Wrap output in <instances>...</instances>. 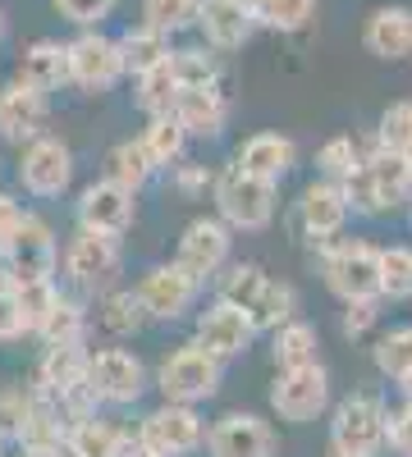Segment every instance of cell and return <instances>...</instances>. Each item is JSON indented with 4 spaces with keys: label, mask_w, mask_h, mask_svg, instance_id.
Listing matches in <instances>:
<instances>
[{
    "label": "cell",
    "mask_w": 412,
    "mask_h": 457,
    "mask_svg": "<svg viewBox=\"0 0 412 457\" xmlns=\"http://www.w3.org/2000/svg\"><path fill=\"white\" fill-rule=\"evenodd\" d=\"M46 110H51V101L42 92H32L14 79L10 87H0V137L14 146L37 142L46 129Z\"/></svg>",
    "instance_id": "obj_19"
},
{
    "label": "cell",
    "mask_w": 412,
    "mask_h": 457,
    "mask_svg": "<svg viewBox=\"0 0 412 457\" xmlns=\"http://www.w3.org/2000/svg\"><path fill=\"white\" fill-rule=\"evenodd\" d=\"M198 28H202L211 51H239V46H248V37L256 32L248 0H202Z\"/></svg>",
    "instance_id": "obj_20"
},
{
    "label": "cell",
    "mask_w": 412,
    "mask_h": 457,
    "mask_svg": "<svg viewBox=\"0 0 412 457\" xmlns=\"http://www.w3.org/2000/svg\"><path fill=\"white\" fill-rule=\"evenodd\" d=\"M408 220H412V202H408Z\"/></svg>",
    "instance_id": "obj_51"
},
{
    "label": "cell",
    "mask_w": 412,
    "mask_h": 457,
    "mask_svg": "<svg viewBox=\"0 0 412 457\" xmlns=\"http://www.w3.org/2000/svg\"><path fill=\"white\" fill-rule=\"evenodd\" d=\"M138 444L152 457H193L198 448H206V421L198 416V407L161 403L156 411L142 416Z\"/></svg>",
    "instance_id": "obj_6"
},
{
    "label": "cell",
    "mask_w": 412,
    "mask_h": 457,
    "mask_svg": "<svg viewBox=\"0 0 412 457\" xmlns=\"http://www.w3.org/2000/svg\"><path fill=\"white\" fill-rule=\"evenodd\" d=\"M138 142H142L147 156H152L156 170H174L183 161V151H189V133H183V124L174 120V114H152Z\"/></svg>",
    "instance_id": "obj_28"
},
{
    "label": "cell",
    "mask_w": 412,
    "mask_h": 457,
    "mask_svg": "<svg viewBox=\"0 0 412 457\" xmlns=\"http://www.w3.org/2000/svg\"><path fill=\"white\" fill-rule=\"evenodd\" d=\"M381 302H412V247H381Z\"/></svg>",
    "instance_id": "obj_35"
},
{
    "label": "cell",
    "mask_w": 412,
    "mask_h": 457,
    "mask_svg": "<svg viewBox=\"0 0 412 457\" xmlns=\"http://www.w3.org/2000/svg\"><path fill=\"white\" fill-rule=\"evenodd\" d=\"M349 220H353V206H349L344 183L312 179V183L303 187V197H298V224H303V234H307L316 247L344 238Z\"/></svg>",
    "instance_id": "obj_13"
},
{
    "label": "cell",
    "mask_w": 412,
    "mask_h": 457,
    "mask_svg": "<svg viewBox=\"0 0 412 457\" xmlns=\"http://www.w3.org/2000/svg\"><path fill=\"white\" fill-rule=\"evenodd\" d=\"M198 293H202V284L183 270L179 261L152 265V270L142 275V284H138V297H142V307H147V320H179V316H189L193 302H198Z\"/></svg>",
    "instance_id": "obj_14"
},
{
    "label": "cell",
    "mask_w": 412,
    "mask_h": 457,
    "mask_svg": "<svg viewBox=\"0 0 412 457\" xmlns=\"http://www.w3.org/2000/svg\"><path fill=\"white\" fill-rule=\"evenodd\" d=\"M5 256V270H10V288L14 284H37V279H55V261H60V247H55V234L42 215H23L14 243L0 252Z\"/></svg>",
    "instance_id": "obj_12"
},
{
    "label": "cell",
    "mask_w": 412,
    "mask_h": 457,
    "mask_svg": "<svg viewBox=\"0 0 412 457\" xmlns=\"http://www.w3.org/2000/svg\"><path fill=\"white\" fill-rule=\"evenodd\" d=\"M230 247H234V228L224 224L220 215H198L189 228H183V238L174 247V261L198 284H206V279H215L224 265H230Z\"/></svg>",
    "instance_id": "obj_10"
},
{
    "label": "cell",
    "mask_w": 412,
    "mask_h": 457,
    "mask_svg": "<svg viewBox=\"0 0 412 457\" xmlns=\"http://www.w3.org/2000/svg\"><path fill=\"white\" fill-rule=\"evenodd\" d=\"M19 83L32 87V92H42V96L60 92L69 83V51L60 42H51V37L32 42L23 51V60H19Z\"/></svg>",
    "instance_id": "obj_24"
},
{
    "label": "cell",
    "mask_w": 412,
    "mask_h": 457,
    "mask_svg": "<svg viewBox=\"0 0 412 457\" xmlns=\"http://www.w3.org/2000/svg\"><path fill=\"white\" fill-rule=\"evenodd\" d=\"M399 389H403V403H412V375L403 379V385H399Z\"/></svg>",
    "instance_id": "obj_48"
},
{
    "label": "cell",
    "mask_w": 412,
    "mask_h": 457,
    "mask_svg": "<svg viewBox=\"0 0 412 457\" xmlns=\"http://www.w3.org/2000/svg\"><path fill=\"white\" fill-rule=\"evenodd\" d=\"M371 361H376V370H381L385 379L403 385V379L412 375V325H399V329L381 334L376 348H371Z\"/></svg>",
    "instance_id": "obj_32"
},
{
    "label": "cell",
    "mask_w": 412,
    "mask_h": 457,
    "mask_svg": "<svg viewBox=\"0 0 412 457\" xmlns=\"http://www.w3.org/2000/svg\"><path fill=\"white\" fill-rule=\"evenodd\" d=\"M28 411H32V394H23V389H5L0 394V430H23V421H28Z\"/></svg>",
    "instance_id": "obj_43"
},
{
    "label": "cell",
    "mask_w": 412,
    "mask_h": 457,
    "mask_svg": "<svg viewBox=\"0 0 412 457\" xmlns=\"http://www.w3.org/2000/svg\"><path fill=\"white\" fill-rule=\"evenodd\" d=\"M376 146L412 156V101H390L376 124Z\"/></svg>",
    "instance_id": "obj_39"
},
{
    "label": "cell",
    "mask_w": 412,
    "mask_h": 457,
    "mask_svg": "<svg viewBox=\"0 0 412 457\" xmlns=\"http://www.w3.org/2000/svg\"><path fill=\"white\" fill-rule=\"evenodd\" d=\"M362 46L376 60H408L412 55V5H381L362 28Z\"/></svg>",
    "instance_id": "obj_22"
},
{
    "label": "cell",
    "mask_w": 412,
    "mask_h": 457,
    "mask_svg": "<svg viewBox=\"0 0 412 457\" xmlns=\"http://www.w3.org/2000/svg\"><path fill=\"white\" fill-rule=\"evenodd\" d=\"M170 114L183 124L189 137H220L224 124H230V101H224L220 83H211V87H183Z\"/></svg>",
    "instance_id": "obj_21"
},
{
    "label": "cell",
    "mask_w": 412,
    "mask_h": 457,
    "mask_svg": "<svg viewBox=\"0 0 412 457\" xmlns=\"http://www.w3.org/2000/svg\"><path fill=\"white\" fill-rule=\"evenodd\" d=\"M321 275L340 302L381 297V247H371L362 238L321 243Z\"/></svg>",
    "instance_id": "obj_4"
},
{
    "label": "cell",
    "mask_w": 412,
    "mask_h": 457,
    "mask_svg": "<svg viewBox=\"0 0 412 457\" xmlns=\"http://www.w3.org/2000/svg\"><path fill=\"white\" fill-rule=\"evenodd\" d=\"M0 37H5V14H0Z\"/></svg>",
    "instance_id": "obj_50"
},
{
    "label": "cell",
    "mask_w": 412,
    "mask_h": 457,
    "mask_svg": "<svg viewBox=\"0 0 412 457\" xmlns=\"http://www.w3.org/2000/svg\"><path fill=\"white\" fill-rule=\"evenodd\" d=\"M275 426L256 411H224L206 426V457H275Z\"/></svg>",
    "instance_id": "obj_11"
},
{
    "label": "cell",
    "mask_w": 412,
    "mask_h": 457,
    "mask_svg": "<svg viewBox=\"0 0 412 457\" xmlns=\"http://www.w3.org/2000/svg\"><path fill=\"white\" fill-rule=\"evenodd\" d=\"M170 64H174V73H179V87H211V83H220V64H215V55H206L202 46L174 51Z\"/></svg>",
    "instance_id": "obj_40"
},
{
    "label": "cell",
    "mask_w": 412,
    "mask_h": 457,
    "mask_svg": "<svg viewBox=\"0 0 412 457\" xmlns=\"http://www.w3.org/2000/svg\"><path fill=\"white\" fill-rule=\"evenodd\" d=\"M101 325L115 334V338L142 334V325H147V307H142L138 288H110V293L101 297Z\"/></svg>",
    "instance_id": "obj_31"
},
{
    "label": "cell",
    "mask_w": 412,
    "mask_h": 457,
    "mask_svg": "<svg viewBox=\"0 0 412 457\" xmlns=\"http://www.w3.org/2000/svg\"><path fill=\"white\" fill-rule=\"evenodd\" d=\"M344 193H349L353 215H366V220H385V215L403 211L412 202V156L371 146L357 174L344 183Z\"/></svg>",
    "instance_id": "obj_1"
},
{
    "label": "cell",
    "mask_w": 412,
    "mask_h": 457,
    "mask_svg": "<svg viewBox=\"0 0 412 457\" xmlns=\"http://www.w3.org/2000/svg\"><path fill=\"white\" fill-rule=\"evenodd\" d=\"M316 325L307 320H289L271 334V357H275V370H298V366H316Z\"/></svg>",
    "instance_id": "obj_27"
},
{
    "label": "cell",
    "mask_w": 412,
    "mask_h": 457,
    "mask_svg": "<svg viewBox=\"0 0 412 457\" xmlns=\"http://www.w3.org/2000/svg\"><path fill=\"white\" fill-rule=\"evenodd\" d=\"M390 453L394 457H412V403L390 411Z\"/></svg>",
    "instance_id": "obj_44"
},
{
    "label": "cell",
    "mask_w": 412,
    "mask_h": 457,
    "mask_svg": "<svg viewBox=\"0 0 412 457\" xmlns=\"http://www.w3.org/2000/svg\"><path fill=\"white\" fill-rule=\"evenodd\" d=\"M14 302H19V316H23V329L37 334V325H42L51 316V307L60 302V288L55 279H37V284H14Z\"/></svg>",
    "instance_id": "obj_38"
},
{
    "label": "cell",
    "mask_w": 412,
    "mask_h": 457,
    "mask_svg": "<svg viewBox=\"0 0 412 457\" xmlns=\"http://www.w3.org/2000/svg\"><path fill=\"white\" fill-rule=\"evenodd\" d=\"M390 453V407L381 394H349L330 411V457H381Z\"/></svg>",
    "instance_id": "obj_2"
},
{
    "label": "cell",
    "mask_w": 412,
    "mask_h": 457,
    "mask_svg": "<svg viewBox=\"0 0 412 457\" xmlns=\"http://www.w3.org/2000/svg\"><path fill=\"white\" fill-rule=\"evenodd\" d=\"M23 457H60V448H23Z\"/></svg>",
    "instance_id": "obj_47"
},
{
    "label": "cell",
    "mask_w": 412,
    "mask_h": 457,
    "mask_svg": "<svg viewBox=\"0 0 412 457\" xmlns=\"http://www.w3.org/2000/svg\"><path fill=\"white\" fill-rule=\"evenodd\" d=\"M115 42H120V55H124V73H133V79H142V73H152L156 64H165V60L174 55L170 37H165L161 28H152V23H138V28H129L124 37H115Z\"/></svg>",
    "instance_id": "obj_26"
},
{
    "label": "cell",
    "mask_w": 412,
    "mask_h": 457,
    "mask_svg": "<svg viewBox=\"0 0 412 457\" xmlns=\"http://www.w3.org/2000/svg\"><path fill=\"white\" fill-rule=\"evenodd\" d=\"M152 174H156V165H152V156L142 151L138 137H124V142L110 146V156H105V179H110V183L129 187V193L138 197L142 187L152 183Z\"/></svg>",
    "instance_id": "obj_29"
},
{
    "label": "cell",
    "mask_w": 412,
    "mask_h": 457,
    "mask_svg": "<svg viewBox=\"0 0 412 457\" xmlns=\"http://www.w3.org/2000/svg\"><path fill=\"white\" fill-rule=\"evenodd\" d=\"M271 407L280 421L289 426H312L316 416H325L330 407V375L325 366H298V370H280L271 385Z\"/></svg>",
    "instance_id": "obj_8"
},
{
    "label": "cell",
    "mask_w": 412,
    "mask_h": 457,
    "mask_svg": "<svg viewBox=\"0 0 412 457\" xmlns=\"http://www.w3.org/2000/svg\"><path fill=\"white\" fill-rule=\"evenodd\" d=\"M252 23L271 32H303L316 14V0H248Z\"/></svg>",
    "instance_id": "obj_30"
},
{
    "label": "cell",
    "mask_w": 412,
    "mask_h": 457,
    "mask_svg": "<svg viewBox=\"0 0 412 457\" xmlns=\"http://www.w3.org/2000/svg\"><path fill=\"white\" fill-rule=\"evenodd\" d=\"M124 430L101 421V416H83V421H73L69 435H64V457H124Z\"/></svg>",
    "instance_id": "obj_25"
},
{
    "label": "cell",
    "mask_w": 412,
    "mask_h": 457,
    "mask_svg": "<svg viewBox=\"0 0 412 457\" xmlns=\"http://www.w3.org/2000/svg\"><path fill=\"white\" fill-rule=\"evenodd\" d=\"M179 92H183V87H179V73H174L170 60L138 79V105L147 110V120H152V114H170L174 101H179Z\"/></svg>",
    "instance_id": "obj_34"
},
{
    "label": "cell",
    "mask_w": 412,
    "mask_h": 457,
    "mask_svg": "<svg viewBox=\"0 0 412 457\" xmlns=\"http://www.w3.org/2000/svg\"><path fill=\"white\" fill-rule=\"evenodd\" d=\"M174 187L183 197H198V193H206V187H215V174L206 170V165H174Z\"/></svg>",
    "instance_id": "obj_45"
},
{
    "label": "cell",
    "mask_w": 412,
    "mask_h": 457,
    "mask_svg": "<svg viewBox=\"0 0 412 457\" xmlns=\"http://www.w3.org/2000/svg\"><path fill=\"white\" fill-rule=\"evenodd\" d=\"M51 5H55V14L60 19H69L73 28H101L110 14H115V5H120V0H51Z\"/></svg>",
    "instance_id": "obj_41"
},
{
    "label": "cell",
    "mask_w": 412,
    "mask_h": 457,
    "mask_svg": "<svg viewBox=\"0 0 412 457\" xmlns=\"http://www.w3.org/2000/svg\"><path fill=\"white\" fill-rule=\"evenodd\" d=\"M19 334H28V329H23V316H19L14 288H0V343H10Z\"/></svg>",
    "instance_id": "obj_46"
},
{
    "label": "cell",
    "mask_w": 412,
    "mask_h": 457,
    "mask_svg": "<svg viewBox=\"0 0 412 457\" xmlns=\"http://www.w3.org/2000/svg\"><path fill=\"white\" fill-rule=\"evenodd\" d=\"M381 320V297H362V302H344V334L349 338H366Z\"/></svg>",
    "instance_id": "obj_42"
},
{
    "label": "cell",
    "mask_w": 412,
    "mask_h": 457,
    "mask_svg": "<svg viewBox=\"0 0 412 457\" xmlns=\"http://www.w3.org/2000/svg\"><path fill=\"white\" fill-rule=\"evenodd\" d=\"M83 329H88L83 307H79V302H69V297H60L51 307V316L37 325V338H42L46 348H55V343H83Z\"/></svg>",
    "instance_id": "obj_36"
},
{
    "label": "cell",
    "mask_w": 412,
    "mask_h": 457,
    "mask_svg": "<svg viewBox=\"0 0 412 457\" xmlns=\"http://www.w3.org/2000/svg\"><path fill=\"white\" fill-rule=\"evenodd\" d=\"M69 51V83L83 87V92H105L124 79V55H120V42L105 37L97 28L79 32L73 42H64Z\"/></svg>",
    "instance_id": "obj_9"
},
{
    "label": "cell",
    "mask_w": 412,
    "mask_h": 457,
    "mask_svg": "<svg viewBox=\"0 0 412 457\" xmlns=\"http://www.w3.org/2000/svg\"><path fill=\"white\" fill-rule=\"evenodd\" d=\"M362 156H366L362 142L349 137V133H340V137L321 142V151H316V170H321V179H330V183H349V179L357 174Z\"/></svg>",
    "instance_id": "obj_33"
},
{
    "label": "cell",
    "mask_w": 412,
    "mask_h": 457,
    "mask_svg": "<svg viewBox=\"0 0 412 457\" xmlns=\"http://www.w3.org/2000/svg\"><path fill=\"white\" fill-rule=\"evenodd\" d=\"M64 275L79 288H92V293L105 288L110 279L120 275V238L79 228V234L69 238V247H64Z\"/></svg>",
    "instance_id": "obj_18"
},
{
    "label": "cell",
    "mask_w": 412,
    "mask_h": 457,
    "mask_svg": "<svg viewBox=\"0 0 412 457\" xmlns=\"http://www.w3.org/2000/svg\"><path fill=\"white\" fill-rule=\"evenodd\" d=\"M198 10L202 0H142V23H152L170 37L183 28H198Z\"/></svg>",
    "instance_id": "obj_37"
},
{
    "label": "cell",
    "mask_w": 412,
    "mask_h": 457,
    "mask_svg": "<svg viewBox=\"0 0 412 457\" xmlns=\"http://www.w3.org/2000/svg\"><path fill=\"white\" fill-rule=\"evenodd\" d=\"M211 197H215V211H220V220L230 224V228L256 234V228H266V224L275 220L280 183H266V179H256V174L230 165V170H220V174H215Z\"/></svg>",
    "instance_id": "obj_3"
},
{
    "label": "cell",
    "mask_w": 412,
    "mask_h": 457,
    "mask_svg": "<svg viewBox=\"0 0 412 457\" xmlns=\"http://www.w3.org/2000/svg\"><path fill=\"white\" fill-rule=\"evenodd\" d=\"M252 338H256V325H252L239 307L220 302V297L198 316V329H193V343H198V348H206L215 361L243 357V353L252 348Z\"/></svg>",
    "instance_id": "obj_16"
},
{
    "label": "cell",
    "mask_w": 412,
    "mask_h": 457,
    "mask_svg": "<svg viewBox=\"0 0 412 457\" xmlns=\"http://www.w3.org/2000/svg\"><path fill=\"white\" fill-rule=\"evenodd\" d=\"M0 457H5V430H0Z\"/></svg>",
    "instance_id": "obj_49"
},
{
    "label": "cell",
    "mask_w": 412,
    "mask_h": 457,
    "mask_svg": "<svg viewBox=\"0 0 412 457\" xmlns=\"http://www.w3.org/2000/svg\"><path fill=\"white\" fill-rule=\"evenodd\" d=\"M19 183L28 187L32 197H60L64 187L73 183V151H69V142H60L51 133L28 142L23 156H19Z\"/></svg>",
    "instance_id": "obj_15"
},
{
    "label": "cell",
    "mask_w": 412,
    "mask_h": 457,
    "mask_svg": "<svg viewBox=\"0 0 412 457\" xmlns=\"http://www.w3.org/2000/svg\"><path fill=\"white\" fill-rule=\"evenodd\" d=\"M220 375H224V361H215L206 348H198V343H183V348H174L156 366V389H161L165 403L198 407V403L215 398Z\"/></svg>",
    "instance_id": "obj_5"
},
{
    "label": "cell",
    "mask_w": 412,
    "mask_h": 457,
    "mask_svg": "<svg viewBox=\"0 0 412 457\" xmlns=\"http://www.w3.org/2000/svg\"><path fill=\"white\" fill-rule=\"evenodd\" d=\"M234 165L248 170V174H256V179H266V183H280L298 165V146L284 133H252L239 146V161Z\"/></svg>",
    "instance_id": "obj_23"
},
{
    "label": "cell",
    "mask_w": 412,
    "mask_h": 457,
    "mask_svg": "<svg viewBox=\"0 0 412 457\" xmlns=\"http://www.w3.org/2000/svg\"><path fill=\"white\" fill-rule=\"evenodd\" d=\"M138 215V202L129 187L110 183V179H97L88 183L79 193V228H88V234H105V238H120L124 228L133 224Z\"/></svg>",
    "instance_id": "obj_17"
},
{
    "label": "cell",
    "mask_w": 412,
    "mask_h": 457,
    "mask_svg": "<svg viewBox=\"0 0 412 457\" xmlns=\"http://www.w3.org/2000/svg\"><path fill=\"white\" fill-rule=\"evenodd\" d=\"M88 394L92 403H110V407H129L147 394V366L138 353L129 348H101L88 353Z\"/></svg>",
    "instance_id": "obj_7"
}]
</instances>
